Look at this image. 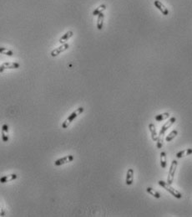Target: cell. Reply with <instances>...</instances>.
<instances>
[{"label": "cell", "instance_id": "6da1fadb", "mask_svg": "<svg viewBox=\"0 0 192 217\" xmlns=\"http://www.w3.org/2000/svg\"><path fill=\"white\" fill-rule=\"evenodd\" d=\"M84 112V107H79L77 110H75V112H73L70 115H69V117L66 118V120L63 122V124H62V127L63 128H67L68 127L74 122V120L76 118L78 117V116H79L82 112Z\"/></svg>", "mask_w": 192, "mask_h": 217}, {"label": "cell", "instance_id": "7a4b0ae2", "mask_svg": "<svg viewBox=\"0 0 192 217\" xmlns=\"http://www.w3.org/2000/svg\"><path fill=\"white\" fill-rule=\"evenodd\" d=\"M158 184H159L161 187H163L165 190H167L168 192H170L174 197H175V198H177V199H181V198H182V195L179 192L178 190H176L175 189H174L173 187H171V184H168L167 182H165V181H163V180H160V181L158 182Z\"/></svg>", "mask_w": 192, "mask_h": 217}, {"label": "cell", "instance_id": "3957f363", "mask_svg": "<svg viewBox=\"0 0 192 217\" xmlns=\"http://www.w3.org/2000/svg\"><path fill=\"white\" fill-rule=\"evenodd\" d=\"M178 166V162L176 160H173L171 163V165L170 167V170H169V174H168V177H167V183L171 184L173 181H174V178H175V174L176 171V168Z\"/></svg>", "mask_w": 192, "mask_h": 217}, {"label": "cell", "instance_id": "277c9868", "mask_svg": "<svg viewBox=\"0 0 192 217\" xmlns=\"http://www.w3.org/2000/svg\"><path fill=\"white\" fill-rule=\"evenodd\" d=\"M69 45L68 43H65V44H63L61 45L59 47H58V48H56V49H53L52 51H51V56L52 57H55V56H59V54H61L63 52H64L65 50H67V49H69Z\"/></svg>", "mask_w": 192, "mask_h": 217}, {"label": "cell", "instance_id": "5b68a950", "mask_svg": "<svg viewBox=\"0 0 192 217\" xmlns=\"http://www.w3.org/2000/svg\"><path fill=\"white\" fill-rule=\"evenodd\" d=\"M175 121H176V118H175V117H173V118H171L168 122H166L165 124L162 126V127H161V129H160V133H159V136H163L165 133V132H166V131H167V130L175 122Z\"/></svg>", "mask_w": 192, "mask_h": 217}, {"label": "cell", "instance_id": "8992f818", "mask_svg": "<svg viewBox=\"0 0 192 217\" xmlns=\"http://www.w3.org/2000/svg\"><path fill=\"white\" fill-rule=\"evenodd\" d=\"M73 160H74L73 155H67V156H65V157H64V158H61V159H57V160L55 162V166H60V165L65 164V163H67L72 162Z\"/></svg>", "mask_w": 192, "mask_h": 217}, {"label": "cell", "instance_id": "52a82bcc", "mask_svg": "<svg viewBox=\"0 0 192 217\" xmlns=\"http://www.w3.org/2000/svg\"><path fill=\"white\" fill-rule=\"evenodd\" d=\"M19 68V64L16 62H4L1 65L0 71L3 72V70L6 69H18Z\"/></svg>", "mask_w": 192, "mask_h": 217}, {"label": "cell", "instance_id": "ba28073f", "mask_svg": "<svg viewBox=\"0 0 192 217\" xmlns=\"http://www.w3.org/2000/svg\"><path fill=\"white\" fill-rule=\"evenodd\" d=\"M154 4H155V6L162 13L163 15H168L169 14V10H168V8L165 7V5L160 2V1H159V0H155V2H154Z\"/></svg>", "mask_w": 192, "mask_h": 217}, {"label": "cell", "instance_id": "9c48e42d", "mask_svg": "<svg viewBox=\"0 0 192 217\" xmlns=\"http://www.w3.org/2000/svg\"><path fill=\"white\" fill-rule=\"evenodd\" d=\"M133 179H134V170L133 168H129L126 174V180H125L126 184L131 185L133 184Z\"/></svg>", "mask_w": 192, "mask_h": 217}, {"label": "cell", "instance_id": "30bf717a", "mask_svg": "<svg viewBox=\"0 0 192 217\" xmlns=\"http://www.w3.org/2000/svg\"><path fill=\"white\" fill-rule=\"evenodd\" d=\"M74 35V33H73V31H71V30H69L68 32H66L64 35L62 36L61 38L59 39V42L60 43L61 45L63 44H65V43L67 42L68 40H69V39L72 37Z\"/></svg>", "mask_w": 192, "mask_h": 217}, {"label": "cell", "instance_id": "8fae6325", "mask_svg": "<svg viewBox=\"0 0 192 217\" xmlns=\"http://www.w3.org/2000/svg\"><path fill=\"white\" fill-rule=\"evenodd\" d=\"M17 178H18V175H15V174L5 175V176H3V177H2V178H1L0 182L2 183V184H4V183H7V182H10V181H12V180L16 179Z\"/></svg>", "mask_w": 192, "mask_h": 217}, {"label": "cell", "instance_id": "7c38bea8", "mask_svg": "<svg viewBox=\"0 0 192 217\" xmlns=\"http://www.w3.org/2000/svg\"><path fill=\"white\" fill-rule=\"evenodd\" d=\"M149 129H150V132H151V138H152V140L157 141L159 135H158L157 133H156L155 127V125H154L153 123H151V124L149 125Z\"/></svg>", "mask_w": 192, "mask_h": 217}, {"label": "cell", "instance_id": "4fadbf2b", "mask_svg": "<svg viewBox=\"0 0 192 217\" xmlns=\"http://www.w3.org/2000/svg\"><path fill=\"white\" fill-rule=\"evenodd\" d=\"M104 15L103 13L99 14L98 15V19H97V29L99 30H101L103 29V25H104Z\"/></svg>", "mask_w": 192, "mask_h": 217}, {"label": "cell", "instance_id": "5bb4252c", "mask_svg": "<svg viewBox=\"0 0 192 217\" xmlns=\"http://www.w3.org/2000/svg\"><path fill=\"white\" fill-rule=\"evenodd\" d=\"M192 154V148H187L185 150L180 151L179 153L176 154V158L177 159H181L184 156H187V155H191Z\"/></svg>", "mask_w": 192, "mask_h": 217}, {"label": "cell", "instance_id": "9a60e30c", "mask_svg": "<svg viewBox=\"0 0 192 217\" xmlns=\"http://www.w3.org/2000/svg\"><path fill=\"white\" fill-rule=\"evenodd\" d=\"M169 118H170V113L169 112H165V113H161V114L156 115L155 117V119L156 120L157 122H162V121L167 119Z\"/></svg>", "mask_w": 192, "mask_h": 217}, {"label": "cell", "instance_id": "2e32d148", "mask_svg": "<svg viewBox=\"0 0 192 217\" xmlns=\"http://www.w3.org/2000/svg\"><path fill=\"white\" fill-rule=\"evenodd\" d=\"M105 9H106V5L105 4H101L98 8H96L93 11V15L94 16H98L99 14L103 13V11H104Z\"/></svg>", "mask_w": 192, "mask_h": 217}, {"label": "cell", "instance_id": "e0dca14e", "mask_svg": "<svg viewBox=\"0 0 192 217\" xmlns=\"http://www.w3.org/2000/svg\"><path fill=\"white\" fill-rule=\"evenodd\" d=\"M160 166L162 168H165L167 166V161H166V154L165 152L160 153Z\"/></svg>", "mask_w": 192, "mask_h": 217}, {"label": "cell", "instance_id": "ac0fdd59", "mask_svg": "<svg viewBox=\"0 0 192 217\" xmlns=\"http://www.w3.org/2000/svg\"><path fill=\"white\" fill-rule=\"evenodd\" d=\"M146 191H147V193H149L151 195L154 196L155 198H156V199H160V193L157 192L156 190H155L154 189H152L151 187H148L147 189H146Z\"/></svg>", "mask_w": 192, "mask_h": 217}, {"label": "cell", "instance_id": "d6986e66", "mask_svg": "<svg viewBox=\"0 0 192 217\" xmlns=\"http://www.w3.org/2000/svg\"><path fill=\"white\" fill-rule=\"evenodd\" d=\"M177 134H178V132L176 131V130H174V131H172L171 133H170L169 135H167L166 136V138H165V141L166 142H171V140H173L176 136H177Z\"/></svg>", "mask_w": 192, "mask_h": 217}, {"label": "cell", "instance_id": "ffe728a7", "mask_svg": "<svg viewBox=\"0 0 192 217\" xmlns=\"http://www.w3.org/2000/svg\"><path fill=\"white\" fill-rule=\"evenodd\" d=\"M0 53L3 54V55L8 56H13V55H14V53H13L12 50L7 49V48H4V47H1L0 48Z\"/></svg>", "mask_w": 192, "mask_h": 217}, {"label": "cell", "instance_id": "44dd1931", "mask_svg": "<svg viewBox=\"0 0 192 217\" xmlns=\"http://www.w3.org/2000/svg\"><path fill=\"white\" fill-rule=\"evenodd\" d=\"M162 137L163 136H159L158 137V139H157V147L158 148H161V147H163V138H162Z\"/></svg>", "mask_w": 192, "mask_h": 217}, {"label": "cell", "instance_id": "7402d4cb", "mask_svg": "<svg viewBox=\"0 0 192 217\" xmlns=\"http://www.w3.org/2000/svg\"><path fill=\"white\" fill-rule=\"evenodd\" d=\"M2 138H3V142H8V133H5L4 131H2Z\"/></svg>", "mask_w": 192, "mask_h": 217}, {"label": "cell", "instance_id": "603a6c76", "mask_svg": "<svg viewBox=\"0 0 192 217\" xmlns=\"http://www.w3.org/2000/svg\"><path fill=\"white\" fill-rule=\"evenodd\" d=\"M2 131H4L5 133H8V126L7 124H3L2 126Z\"/></svg>", "mask_w": 192, "mask_h": 217}, {"label": "cell", "instance_id": "cb8c5ba5", "mask_svg": "<svg viewBox=\"0 0 192 217\" xmlns=\"http://www.w3.org/2000/svg\"><path fill=\"white\" fill-rule=\"evenodd\" d=\"M1 216H4V211H3V210H2V212H1Z\"/></svg>", "mask_w": 192, "mask_h": 217}]
</instances>
